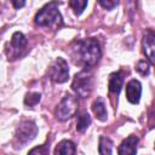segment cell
I'll use <instances>...</instances> for the list:
<instances>
[{"mask_svg": "<svg viewBox=\"0 0 155 155\" xmlns=\"http://www.w3.org/2000/svg\"><path fill=\"white\" fill-rule=\"evenodd\" d=\"M137 144H138V137H136L133 134L128 136L119 145L117 154L119 155H136V153H137Z\"/></svg>", "mask_w": 155, "mask_h": 155, "instance_id": "cell-10", "label": "cell"}, {"mask_svg": "<svg viewBox=\"0 0 155 155\" xmlns=\"http://www.w3.org/2000/svg\"><path fill=\"white\" fill-rule=\"evenodd\" d=\"M142 47L145 57L155 65V33H153L151 30H148L143 35Z\"/></svg>", "mask_w": 155, "mask_h": 155, "instance_id": "cell-7", "label": "cell"}, {"mask_svg": "<svg viewBox=\"0 0 155 155\" xmlns=\"http://www.w3.org/2000/svg\"><path fill=\"white\" fill-rule=\"evenodd\" d=\"M92 85H93V82H92L91 71L87 70V69H84L80 73L75 74L74 79H73V82H71V88L78 96L85 98L91 93Z\"/></svg>", "mask_w": 155, "mask_h": 155, "instance_id": "cell-4", "label": "cell"}, {"mask_svg": "<svg viewBox=\"0 0 155 155\" xmlns=\"http://www.w3.org/2000/svg\"><path fill=\"white\" fill-rule=\"evenodd\" d=\"M48 78L53 81V82H57V84H63L68 80L69 78V68H68V63L58 57L56 58L50 68H48Z\"/></svg>", "mask_w": 155, "mask_h": 155, "instance_id": "cell-6", "label": "cell"}, {"mask_svg": "<svg viewBox=\"0 0 155 155\" xmlns=\"http://www.w3.org/2000/svg\"><path fill=\"white\" fill-rule=\"evenodd\" d=\"M41 99V94L38 93V92H29L25 94V98H24V103L29 107H34L36 105Z\"/></svg>", "mask_w": 155, "mask_h": 155, "instance_id": "cell-17", "label": "cell"}, {"mask_svg": "<svg viewBox=\"0 0 155 155\" xmlns=\"http://www.w3.org/2000/svg\"><path fill=\"white\" fill-rule=\"evenodd\" d=\"M69 5L74 10V13L79 16V15L82 13L85 7L87 6V1H85V0H71V1H69Z\"/></svg>", "mask_w": 155, "mask_h": 155, "instance_id": "cell-16", "label": "cell"}, {"mask_svg": "<svg viewBox=\"0 0 155 155\" xmlns=\"http://www.w3.org/2000/svg\"><path fill=\"white\" fill-rule=\"evenodd\" d=\"M76 52L79 54L80 61L86 65V67H93L97 64V62L101 58V45L97 39L94 38H88L84 40L78 41V48Z\"/></svg>", "mask_w": 155, "mask_h": 155, "instance_id": "cell-1", "label": "cell"}, {"mask_svg": "<svg viewBox=\"0 0 155 155\" xmlns=\"http://www.w3.org/2000/svg\"><path fill=\"white\" fill-rule=\"evenodd\" d=\"M12 4H13V6L16 8H19V7H23L25 5V1H16V0H13Z\"/></svg>", "mask_w": 155, "mask_h": 155, "instance_id": "cell-21", "label": "cell"}, {"mask_svg": "<svg viewBox=\"0 0 155 155\" xmlns=\"http://www.w3.org/2000/svg\"><path fill=\"white\" fill-rule=\"evenodd\" d=\"M38 134V126L34 121L31 120H24L22 121L15 133V139H13V144L15 148H23L25 144H28L29 142H31L35 136Z\"/></svg>", "mask_w": 155, "mask_h": 155, "instance_id": "cell-3", "label": "cell"}, {"mask_svg": "<svg viewBox=\"0 0 155 155\" xmlns=\"http://www.w3.org/2000/svg\"><path fill=\"white\" fill-rule=\"evenodd\" d=\"M136 70L140 74V75H143V76H145V75H149V71H150V68H149V63L145 61V59H142V61H139L138 63H137V65H136Z\"/></svg>", "mask_w": 155, "mask_h": 155, "instance_id": "cell-18", "label": "cell"}, {"mask_svg": "<svg viewBox=\"0 0 155 155\" xmlns=\"http://www.w3.org/2000/svg\"><path fill=\"white\" fill-rule=\"evenodd\" d=\"M79 108V101L73 94H65L56 108V117L61 121H65L73 117Z\"/></svg>", "mask_w": 155, "mask_h": 155, "instance_id": "cell-5", "label": "cell"}, {"mask_svg": "<svg viewBox=\"0 0 155 155\" xmlns=\"http://www.w3.org/2000/svg\"><path fill=\"white\" fill-rule=\"evenodd\" d=\"M91 125V116L88 113H82L78 116V122H76V130L79 132H84L87 130V127Z\"/></svg>", "mask_w": 155, "mask_h": 155, "instance_id": "cell-15", "label": "cell"}, {"mask_svg": "<svg viewBox=\"0 0 155 155\" xmlns=\"http://www.w3.org/2000/svg\"><path fill=\"white\" fill-rule=\"evenodd\" d=\"M117 4H119V1H110V0H101L99 1V5L103 7V8H105V10H108V11H110V10H113L115 6H117Z\"/></svg>", "mask_w": 155, "mask_h": 155, "instance_id": "cell-20", "label": "cell"}, {"mask_svg": "<svg viewBox=\"0 0 155 155\" xmlns=\"http://www.w3.org/2000/svg\"><path fill=\"white\" fill-rule=\"evenodd\" d=\"M140 93H142L140 82L136 79L128 81V84L126 85V97H127L128 102L132 104H137L140 99Z\"/></svg>", "mask_w": 155, "mask_h": 155, "instance_id": "cell-9", "label": "cell"}, {"mask_svg": "<svg viewBox=\"0 0 155 155\" xmlns=\"http://www.w3.org/2000/svg\"><path fill=\"white\" fill-rule=\"evenodd\" d=\"M75 144L71 140L64 139L59 142L54 149V155H75Z\"/></svg>", "mask_w": 155, "mask_h": 155, "instance_id": "cell-12", "label": "cell"}, {"mask_svg": "<svg viewBox=\"0 0 155 155\" xmlns=\"http://www.w3.org/2000/svg\"><path fill=\"white\" fill-rule=\"evenodd\" d=\"M99 155H111L113 151V142L110 138L101 136L99 137V145H98Z\"/></svg>", "mask_w": 155, "mask_h": 155, "instance_id": "cell-14", "label": "cell"}, {"mask_svg": "<svg viewBox=\"0 0 155 155\" xmlns=\"http://www.w3.org/2000/svg\"><path fill=\"white\" fill-rule=\"evenodd\" d=\"M47 154H48V147L46 144L35 147L28 153V155H47Z\"/></svg>", "mask_w": 155, "mask_h": 155, "instance_id": "cell-19", "label": "cell"}, {"mask_svg": "<svg viewBox=\"0 0 155 155\" xmlns=\"http://www.w3.org/2000/svg\"><path fill=\"white\" fill-rule=\"evenodd\" d=\"M25 46H27V39L23 35V33H21V31L13 33L12 39H11V48H12L11 57L13 59L18 58L22 54V52L25 50Z\"/></svg>", "mask_w": 155, "mask_h": 155, "instance_id": "cell-8", "label": "cell"}, {"mask_svg": "<svg viewBox=\"0 0 155 155\" xmlns=\"http://www.w3.org/2000/svg\"><path fill=\"white\" fill-rule=\"evenodd\" d=\"M35 23L39 27H48L58 29L62 24V16L58 11V2H48L46 4L35 16Z\"/></svg>", "mask_w": 155, "mask_h": 155, "instance_id": "cell-2", "label": "cell"}, {"mask_svg": "<svg viewBox=\"0 0 155 155\" xmlns=\"http://www.w3.org/2000/svg\"><path fill=\"white\" fill-rule=\"evenodd\" d=\"M122 84H124V75L121 71H115V73H111L110 76H109V82H108V87H109V91L114 94H119L121 87H122Z\"/></svg>", "mask_w": 155, "mask_h": 155, "instance_id": "cell-11", "label": "cell"}, {"mask_svg": "<svg viewBox=\"0 0 155 155\" xmlns=\"http://www.w3.org/2000/svg\"><path fill=\"white\" fill-rule=\"evenodd\" d=\"M92 110H93L96 117H97L99 121H107L108 113H107V109H105L104 101H103L101 97H98V98L92 103Z\"/></svg>", "mask_w": 155, "mask_h": 155, "instance_id": "cell-13", "label": "cell"}, {"mask_svg": "<svg viewBox=\"0 0 155 155\" xmlns=\"http://www.w3.org/2000/svg\"><path fill=\"white\" fill-rule=\"evenodd\" d=\"M154 149H155V143H154Z\"/></svg>", "mask_w": 155, "mask_h": 155, "instance_id": "cell-22", "label": "cell"}]
</instances>
